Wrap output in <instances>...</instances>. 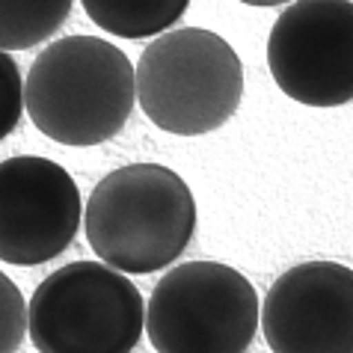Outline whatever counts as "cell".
<instances>
[{
    "mask_svg": "<svg viewBox=\"0 0 353 353\" xmlns=\"http://www.w3.org/2000/svg\"><path fill=\"white\" fill-rule=\"evenodd\" d=\"M86 241L107 268L145 276L166 270L190 247L196 199L170 166H119L92 188L83 211Z\"/></svg>",
    "mask_w": 353,
    "mask_h": 353,
    "instance_id": "obj_1",
    "label": "cell"
},
{
    "mask_svg": "<svg viewBox=\"0 0 353 353\" xmlns=\"http://www.w3.org/2000/svg\"><path fill=\"white\" fill-rule=\"evenodd\" d=\"M137 104L134 65L98 36H63L30 65L24 107L39 131L63 145H101L128 125Z\"/></svg>",
    "mask_w": 353,
    "mask_h": 353,
    "instance_id": "obj_2",
    "label": "cell"
},
{
    "mask_svg": "<svg viewBox=\"0 0 353 353\" xmlns=\"http://www.w3.org/2000/svg\"><path fill=\"white\" fill-rule=\"evenodd\" d=\"M134 77L145 119L179 137L223 128L243 98L241 57L202 27H179L145 45Z\"/></svg>",
    "mask_w": 353,
    "mask_h": 353,
    "instance_id": "obj_3",
    "label": "cell"
},
{
    "mask_svg": "<svg viewBox=\"0 0 353 353\" xmlns=\"http://www.w3.org/2000/svg\"><path fill=\"white\" fill-rule=\"evenodd\" d=\"M143 330V294L104 261L54 270L27 303V332L39 353H131Z\"/></svg>",
    "mask_w": 353,
    "mask_h": 353,
    "instance_id": "obj_4",
    "label": "cell"
},
{
    "mask_svg": "<svg viewBox=\"0 0 353 353\" xmlns=\"http://www.w3.org/2000/svg\"><path fill=\"white\" fill-rule=\"evenodd\" d=\"M259 321L252 282L220 261L166 270L145 306V332L158 353H247Z\"/></svg>",
    "mask_w": 353,
    "mask_h": 353,
    "instance_id": "obj_5",
    "label": "cell"
},
{
    "mask_svg": "<svg viewBox=\"0 0 353 353\" xmlns=\"http://www.w3.org/2000/svg\"><path fill=\"white\" fill-rule=\"evenodd\" d=\"M276 86L306 107L353 101V0H294L268 36Z\"/></svg>",
    "mask_w": 353,
    "mask_h": 353,
    "instance_id": "obj_6",
    "label": "cell"
},
{
    "mask_svg": "<svg viewBox=\"0 0 353 353\" xmlns=\"http://www.w3.org/2000/svg\"><path fill=\"white\" fill-rule=\"evenodd\" d=\"M83 220L74 179L57 161L21 154L0 161V261L18 268L54 261Z\"/></svg>",
    "mask_w": 353,
    "mask_h": 353,
    "instance_id": "obj_7",
    "label": "cell"
},
{
    "mask_svg": "<svg viewBox=\"0 0 353 353\" xmlns=\"http://www.w3.org/2000/svg\"><path fill=\"white\" fill-rule=\"evenodd\" d=\"M273 353H353V270L303 261L273 282L261 306Z\"/></svg>",
    "mask_w": 353,
    "mask_h": 353,
    "instance_id": "obj_8",
    "label": "cell"
},
{
    "mask_svg": "<svg viewBox=\"0 0 353 353\" xmlns=\"http://www.w3.org/2000/svg\"><path fill=\"white\" fill-rule=\"evenodd\" d=\"M95 27L119 39L163 36L181 21L190 0H81Z\"/></svg>",
    "mask_w": 353,
    "mask_h": 353,
    "instance_id": "obj_9",
    "label": "cell"
},
{
    "mask_svg": "<svg viewBox=\"0 0 353 353\" xmlns=\"http://www.w3.org/2000/svg\"><path fill=\"white\" fill-rule=\"evenodd\" d=\"M74 0H0V51H27L68 21Z\"/></svg>",
    "mask_w": 353,
    "mask_h": 353,
    "instance_id": "obj_10",
    "label": "cell"
},
{
    "mask_svg": "<svg viewBox=\"0 0 353 353\" xmlns=\"http://www.w3.org/2000/svg\"><path fill=\"white\" fill-rule=\"evenodd\" d=\"M27 336V300L0 270V353H18Z\"/></svg>",
    "mask_w": 353,
    "mask_h": 353,
    "instance_id": "obj_11",
    "label": "cell"
},
{
    "mask_svg": "<svg viewBox=\"0 0 353 353\" xmlns=\"http://www.w3.org/2000/svg\"><path fill=\"white\" fill-rule=\"evenodd\" d=\"M24 110V77L18 63L0 51V140L18 128Z\"/></svg>",
    "mask_w": 353,
    "mask_h": 353,
    "instance_id": "obj_12",
    "label": "cell"
},
{
    "mask_svg": "<svg viewBox=\"0 0 353 353\" xmlns=\"http://www.w3.org/2000/svg\"><path fill=\"white\" fill-rule=\"evenodd\" d=\"M241 3H247V6H285V3H294V0H241Z\"/></svg>",
    "mask_w": 353,
    "mask_h": 353,
    "instance_id": "obj_13",
    "label": "cell"
}]
</instances>
